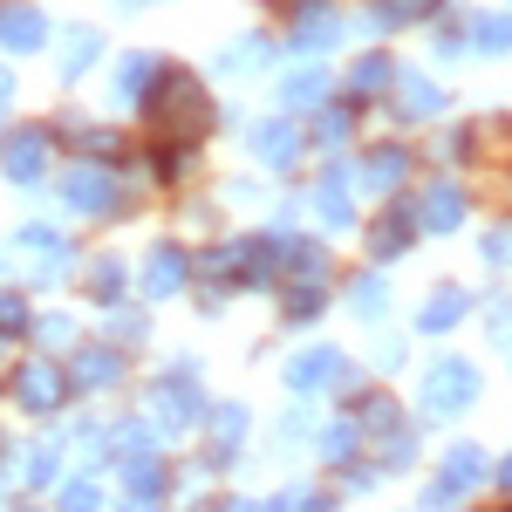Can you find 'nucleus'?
Listing matches in <instances>:
<instances>
[{
  "label": "nucleus",
  "mask_w": 512,
  "mask_h": 512,
  "mask_svg": "<svg viewBox=\"0 0 512 512\" xmlns=\"http://www.w3.org/2000/svg\"><path fill=\"white\" fill-rule=\"evenodd\" d=\"M151 117L171 144H198L205 130H212V103H205V89L198 76H178V69H164L158 76V96H151Z\"/></svg>",
  "instance_id": "obj_1"
},
{
  "label": "nucleus",
  "mask_w": 512,
  "mask_h": 512,
  "mask_svg": "<svg viewBox=\"0 0 512 512\" xmlns=\"http://www.w3.org/2000/svg\"><path fill=\"white\" fill-rule=\"evenodd\" d=\"M478 403V369L472 362H458V355H444L424 369V410L431 417H458V410H472Z\"/></svg>",
  "instance_id": "obj_2"
},
{
  "label": "nucleus",
  "mask_w": 512,
  "mask_h": 512,
  "mask_svg": "<svg viewBox=\"0 0 512 512\" xmlns=\"http://www.w3.org/2000/svg\"><path fill=\"white\" fill-rule=\"evenodd\" d=\"M151 424H158L164 437H178V431H192V424H205V396L192 390V376H158L151 383Z\"/></svg>",
  "instance_id": "obj_3"
},
{
  "label": "nucleus",
  "mask_w": 512,
  "mask_h": 512,
  "mask_svg": "<svg viewBox=\"0 0 512 512\" xmlns=\"http://www.w3.org/2000/svg\"><path fill=\"white\" fill-rule=\"evenodd\" d=\"M349 383H355V369H349V355H335V349H301L294 362H287V390L294 396L349 390Z\"/></svg>",
  "instance_id": "obj_4"
},
{
  "label": "nucleus",
  "mask_w": 512,
  "mask_h": 512,
  "mask_svg": "<svg viewBox=\"0 0 512 512\" xmlns=\"http://www.w3.org/2000/svg\"><path fill=\"white\" fill-rule=\"evenodd\" d=\"M62 396H69V376L55 369V355H41V362H21V369H14V403H21V410L48 417V410H62Z\"/></svg>",
  "instance_id": "obj_5"
},
{
  "label": "nucleus",
  "mask_w": 512,
  "mask_h": 512,
  "mask_svg": "<svg viewBox=\"0 0 512 512\" xmlns=\"http://www.w3.org/2000/svg\"><path fill=\"white\" fill-rule=\"evenodd\" d=\"M478 478H485V451H478V444H458V451H444V472L424 485V512L451 506L458 492H472Z\"/></svg>",
  "instance_id": "obj_6"
},
{
  "label": "nucleus",
  "mask_w": 512,
  "mask_h": 512,
  "mask_svg": "<svg viewBox=\"0 0 512 512\" xmlns=\"http://www.w3.org/2000/svg\"><path fill=\"white\" fill-rule=\"evenodd\" d=\"M0 171L14 178V185H41L48 178V130H7L0 137Z\"/></svg>",
  "instance_id": "obj_7"
},
{
  "label": "nucleus",
  "mask_w": 512,
  "mask_h": 512,
  "mask_svg": "<svg viewBox=\"0 0 512 512\" xmlns=\"http://www.w3.org/2000/svg\"><path fill=\"white\" fill-rule=\"evenodd\" d=\"M62 198L76 205V212H89V219H110V212H123V192L110 171H96V164H76L69 178H62Z\"/></svg>",
  "instance_id": "obj_8"
},
{
  "label": "nucleus",
  "mask_w": 512,
  "mask_h": 512,
  "mask_svg": "<svg viewBox=\"0 0 512 512\" xmlns=\"http://www.w3.org/2000/svg\"><path fill=\"white\" fill-rule=\"evenodd\" d=\"M41 41H48V21H41V7H28V0H0V48H14V55H35Z\"/></svg>",
  "instance_id": "obj_9"
},
{
  "label": "nucleus",
  "mask_w": 512,
  "mask_h": 512,
  "mask_svg": "<svg viewBox=\"0 0 512 512\" xmlns=\"http://www.w3.org/2000/svg\"><path fill=\"white\" fill-rule=\"evenodd\" d=\"M355 178H362V192L396 198V192H403V178H410V151H403V144H390V151H369Z\"/></svg>",
  "instance_id": "obj_10"
},
{
  "label": "nucleus",
  "mask_w": 512,
  "mask_h": 512,
  "mask_svg": "<svg viewBox=\"0 0 512 512\" xmlns=\"http://www.w3.org/2000/svg\"><path fill=\"white\" fill-rule=\"evenodd\" d=\"M185 280H192V253H185V246H158V253L144 260V294H151V301L178 294Z\"/></svg>",
  "instance_id": "obj_11"
},
{
  "label": "nucleus",
  "mask_w": 512,
  "mask_h": 512,
  "mask_svg": "<svg viewBox=\"0 0 512 512\" xmlns=\"http://www.w3.org/2000/svg\"><path fill=\"white\" fill-rule=\"evenodd\" d=\"M253 151H260V158L274 164V171H287V164L301 158V130H294L287 117H267L260 130H253Z\"/></svg>",
  "instance_id": "obj_12"
},
{
  "label": "nucleus",
  "mask_w": 512,
  "mask_h": 512,
  "mask_svg": "<svg viewBox=\"0 0 512 512\" xmlns=\"http://www.w3.org/2000/svg\"><path fill=\"white\" fill-rule=\"evenodd\" d=\"M410 233H417V212H403V205H390L376 226H369V253L376 260H396L403 246H410Z\"/></svg>",
  "instance_id": "obj_13"
},
{
  "label": "nucleus",
  "mask_w": 512,
  "mask_h": 512,
  "mask_svg": "<svg viewBox=\"0 0 512 512\" xmlns=\"http://www.w3.org/2000/svg\"><path fill=\"white\" fill-rule=\"evenodd\" d=\"M342 185H349V171L335 164V171H321V192H315V219H321V226H335V233L355 219V205H349V192H342Z\"/></svg>",
  "instance_id": "obj_14"
},
{
  "label": "nucleus",
  "mask_w": 512,
  "mask_h": 512,
  "mask_svg": "<svg viewBox=\"0 0 512 512\" xmlns=\"http://www.w3.org/2000/svg\"><path fill=\"white\" fill-rule=\"evenodd\" d=\"M465 219V198H458V185H431V192L417 198V226H431V233H451Z\"/></svg>",
  "instance_id": "obj_15"
},
{
  "label": "nucleus",
  "mask_w": 512,
  "mask_h": 512,
  "mask_svg": "<svg viewBox=\"0 0 512 512\" xmlns=\"http://www.w3.org/2000/svg\"><path fill=\"white\" fill-rule=\"evenodd\" d=\"M123 485H130V499H164L171 492V465H158L151 451H137V458H123Z\"/></svg>",
  "instance_id": "obj_16"
},
{
  "label": "nucleus",
  "mask_w": 512,
  "mask_h": 512,
  "mask_svg": "<svg viewBox=\"0 0 512 512\" xmlns=\"http://www.w3.org/2000/svg\"><path fill=\"white\" fill-rule=\"evenodd\" d=\"M96 55H103V35H96V28H69V35H62V62H55V76H62V82L89 76Z\"/></svg>",
  "instance_id": "obj_17"
},
{
  "label": "nucleus",
  "mask_w": 512,
  "mask_h": 512,
  "mask_svg": "<svg viewBox=\"0 0 512 512\" xmlns=\"http://www.w3.org/2000/svg\"><path fill=\"white\" fill-rule=\"evenodd\" d=\"M123 376V355L117 349H82L76 369H69V383H82V390H110Z\"/></svg>",
  "instance_id": "obj_18"
},
{
  "label": "nucleus",
  "mask_w": 512,
  "mask_h": 512,
  "mask_svg": "<svg viewBox=\"0 0 512 512\" xmlns=\"http://www.w3.org/2000/svg\"><path fill=\"white\" fill-rule=\"evenodd\" d=\"M158 89V55H123L117 62V96L123 103H144Z\"/></svg>",
  "instance_id": "obj_19"
},
{
  "label": "nucleus",
  "mask_w": 512,
  "mask_h": 512,
  "mask_svg": "<svg viewBox=\"0 0 512 512\" xmlns=\"http://www.w3.org/2000/svg\"><path fill=\"white\" fill-rule=\"evenodd\" d=\"M396 110H403V117H437V110H444V89L424 82V76H396Z\"/></svg>",
  "instance_id": "obj_20"
},
{
  "label": "nucleus",
  "mask_w": 512,
  "mask_h": 512,
  "mask_svg": "<svg viewBox=\"0 0 512 512\" xmlns=\"http://www.w3.org/2000/svg\"><path fill=\"white\" fill-rule=\"evenodd\" d=\"M267 55H274V41H267V35H246V41H226V48L212 55V69H219V76H233V69H260Z\"/></svg>",
  "instance_id": "obj_21"
},
{
  "label": "nucleus",
  "mask_w": 512,
  "mask_h": 512,
  "mask_svg": "<svg viewBox=\"0 0 512 512\" xmlns=\"http://www.w3.org/2000/svg\"><path fill=\"white\" fill-rule=\"evenodd\" d=\"M355 451H362V424H355V417H335V424H321V458H328V465H349Z\"/></svg>",
  "instance_id": "obj_22"
},
{
  "label": "nucleus",
  "mask_w": 512,
  "mask_h": 512,
  "mask_svg": "<svg viewBox=\"0 0 512 512\" xmlns=\"http://www.w3.org/2000/svg\"><path fill=\"white\" fill-rule=\"evenodd\" d=\"M437 0H369V21L362 28H410V21H424Z\"/></svg>",
  "instance_id": "obj_23"
},
{
  "label": "nucleus",
  "mask_w": 512,
  "mask_h": 512,
  "mask_svg": "<svg viewBox=\"0 0 512 512\" xmlns=\"http://www.w3.org/2000/svg\"><path fill=\"white\" fill-rule=\"evenodd\" d=\"M396 76H403V69H396L390 55H362L355 76H349V89L355 96H383V89H396Z\"/></svg>",
  "instance_id": "obj_24"
},
{
  "label": "nucleus",
  "mask_w": 512,
  "mask_h": 512,
  "mask_svg": "<svg viewBox=\"0 0 512 512\" xmlns=\"http://www.w3.org/2000/svg\"><path fill=\"white\" fill-rule=\"evenodd\" d=\"M424 335H444V328H458V321H465V294H458V287H437L431 301H424Z\"/></svg>",
  "instance_id": "obj_25"
},
{
  "label": "nucleus",
  "mask_w": 512,
  "mask_h": 512,
  "mask_svg": "<svg viewBox=\"0 0 512 512\" xmlns=\"http://www.w3.org/2000/svg\"><path fill=\"white\" fill-rule=\"evenodd\" d=\"M280 103H287V110H301V103H328V76H321V69H294V76L280 82Z\"/></svg>",
  "instance_id": "obj_26"
},
{
  "label": "nucleus",
  "mask_w": 512,
  "mask_h": 512,
  "mask_svg": "<svg viewBox=\"0 0 512 512\" xmlns=\"http://www.w3.org/2000/svg\"><path fill=\"white\" fill-rule=\"evenodd\" d=\"M89 287H96V301H103V308H117V301H123L130 274H123V260H117V253H103V260L89 267Z\"/></svg>",
  "instance_id": "obj_27"
},
{
  "label": "nucleus",
  "mask_w": 512,
  "mask_h": 512,
  "mask_svg": "<svg viewBox=\"0 0 512 512\" xmlns=\"http://www.w3.org/2000/svg\"><path fill=\"white\" fill-rule=\"evenodd\" d=\"M349 301H355V315H362V321H376L383 308H390V280H383V274H355Z\"/></svg>",
  "instance_id": "obj_28"
},
{
  "label": "nucleus",
  "mask_w": 512,
  "mask_h": 512,
  "mask_svg": "<svg viewBox=\"0 0 512 512\" xmlns=\"http://www.w3.org/2000/svg\"><path fill=\"white\" fill-rule=\"evenodd\" d=\"M349 130H355V110H349V103H335V110L321 103V117H315V144H321V151L349 144Z\"/></svg>",
  "instance_id": "obj_29"
},
{
  "label": "nucleus",
  "mask_w": 512,
  "mask_h": 512,
  "mask_svg": "<svg viewBox=\"0 0 512 512\" xmlns=\"http://www.w3.org/2000/svg\"><path fill=\"white\" fill-rule=\"evenodd\" d=\"M212 437H219V451L233 458V444L246 437V410H239V403H219V410H212Z\"/></svg>",
  "instance_id": "obj_30"
},
{
  "label": "nucleus",
  "mask_w": 512,
  "mask_h": 512,
  "mask_svg": "<svg viewBox=\"0 0 512 512\" xmlns=\"http://www.w3.org/2000/svg\"><path fill=\"white\" fill-rule=\"evenodd\" d=\"M472 41L485 48V55H506V48H512V21H506V14H492V21H478V28H472Z\"/></svg>",
  "instance_id": "obj_31"
},
{
  "label": "nucleus",
  "mask_w": 512,
  "mask_h": 512,
  "mask_svg": "<svg viewBox=\"0 0 512 512\" xmlns=\"http://www.w3.org/2000/svg\"><path fill=\"white\" fill-rule=\"evenodd\" d=\"M35 342H41V349H69V342H76V321H69V315H41L35 321Z\"/></svg>",
  "instance_id": "obj_32"
},
{
  "label": "nucleus",
  "mask_w": 512,
  "mask_h": 512,
  "mask_svg": "<svg viewBox=\"0 0 512 512\" xmlns=\"http://www.w3.org/2000/svg\"><path fill=\"white\" fill-rule=\"evenodd\" d=\"M410 458H417V431H410V424H396L390 444H383V465H390V472H403Z\"/></svg>",
  "instance_id": "obj_33"
},
{
  "label": "nucleus",
  "mask_w": 512,
  "mask_h": 512,
  "mask_svg": "<svg viewBox=\"0 0 512 512\" xmlns=\"http://www.w3.org/2000/svg\"><path fill=\"white\" fill-rule=\"evenodd\" d=\"M335 35H342V28H335V14H328V21H308V28L294 35V48H301V55H321V48H335Z\"/></svg>",
  "instance_id": "obj_34"
},
{
  "label": "nucleus",
  "mask_w": 512,
  "mask_h": 512,
  "mask_svg": "<svg viewBox=\"0 0 512 512\" xmlns=\"http://www.w3.org/2000/svg\"><path fill=\"white\" fill-rule=\"evenodd\" d=\"M62 512H103V492L89 478H76V485H62Z\"/></svg>",
  "instance_id": "obj_35"
},
{
  "label": "nucleus",
  "mask_w": 512,
  "mask_h": 512,
  "mask_svg": "<svg viewBox=\"0 0 512 512\" xmlns=\"http://www.w3.org/2000/svg\"><path fill=\"white\" fill-rule=\"evenodd\" d=\"M287 315H294V321L321 315V287H301V280H294V287H287Z\"/></svg>",
  "instance_id": "obj_36"
},
{
  "label": "nucleus",
  "mask_w": 512,
  "mask_h": 512,
  "mask_svg": "<svg viewBox=\"0 0 512 512\" xmlns=\"http://www.w3.org/2000/svg\"><path fill=\"white\" fill-rule=\"evenodd\" d=\"M55 472H62V444H41V451H35V465H28V485H48Z\"/></svg>",
  "instance_id": "obj_37"
},
{
  "label": "nucleus",
  "mask_w": 512,
  "mask_h": 512,
  "mask_svg": "<svg viewBox=\"0 0 512 512\" xmlns=\"http://www.w3.org/2000/svg\"><path fill=\"white\" fill-rule=\"evenodd\" d=\"M28 328V301L21 294H0V335H21Z\"/></svg>",
  "instance_id": "obj_38"
},
{
  "label": "nucleus",
  "mask_w": 512,
  "mask_h": 512,
  "mask_svg": "<svg viewBox=\"0 0 512 512\" xmlns=\"http://www.w3.org/2000/svg\"><path fill=\"white\" fill-rule=\"evenodd\" d=\"M76 144H82V151H96V158H103V151L117 158V130H89V123H76Z\"/></svg>",
  "instance_id": "obj_39"
},
{
  "label": "nucleus",
  "mask_w": 512,
  "mask_h": 512,
  "mask_svg": "<svg viewBox=\"0 0 512 512\" xmlns=\"http://www.w3.org/2000/svg\"><path fill=\"white\" fill-rule=\"evenodd\" d=\"M110 335H123V342H137V335H144V315H130V308H117V315H110Z\"/></svg>",
  "instance_id": "obj_40"
},
{
  "label": "nucleus",
  "mask_w": 512,
  "mask_h": 512,
  "mask_svg": "<svg viewBox=\"0 0 512 512\" xmlns=\"http://www.w3.org/2000/svg\"><path fill=\"white\" fill-rule=\"evenodd\" d=\"M485 260H492V267H506V260H512V233H492V239H485Z\"/></svg>",
  "instance_id": "obj_41"
},
{
  "label": "nucleus",
  "mask_w": 512,
  "mask_h": 512,
  "mask_svg": "<svg viewBox=\"0 0 512 512\" xmlns=\"http://www.w3.org/2000/svg\"><path fill=\"white\" fill-rule=\"evenodd\" d=\"M226 512H287V499H233Z\"/></svg>",
  "instance_id": "obj_42"
},
{
  "label": "nucleus",
  "mask_w": 512,
  "mask_h": 512,
  "mask_svg": "<svg viewBox=\"0 0 512 512\" xmlns=\"http://www.w3.org/2000/svg\"><path fill=\"white\" fill-rule=\"evenodd\" d=\"M117 512H158V499H123Z\"/></svg>",
  "instance_id": "obj_43"
},
{
  "label": "nucleus",
  "mask_w": 512,
  "mask_h": 512,
  "mask_svg": "<svg viewBox=\"0 0 512 512\" xmlns=\"http://www.w3.org/2000/svg\"><path fill=\"white\" fill-rule=\"evenodd\" d=\"M7 103H14V76L0 69V110H7Z\"/></svg>",
  "instance_id": "obj_44"
},
{
  "label": "nucleus",
  "mask_w": 512,
  "mask_h": 512,
  "mask_svg": "<svg viewBox=\"0 0 512 512\" xmlns=\"http://www.w3.org/2000/svg\"><path fill=\"white\" fill-rule=\"evenodd\" d=\"M499 485H512V458H506V465H499Z\"/></svg>",
  "instance_id": "obj_45"
}]
</instances>
